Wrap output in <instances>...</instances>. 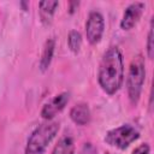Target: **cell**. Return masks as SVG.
<instances>
[{"instance_id":"cell-1","label":"cell","mask_w":154,"mask_h":154,"mask_svg":"<svg viewBox=\"0 0 154 154\" xmlns=\"http://www.w3.org/2000/svg\"><path fill=\"white\" fill-rule=\"evenodd\" d=\"M99 84L109 95L116 94L124 81V61L118 47H111L103 54L97 73Z\"/></svg>"},{"instance_id":"cell-2","label":"cell","mask_w":154,"mask_h":154,"mask_svg":"<svg viewBox=\"0 0 154 154\" xmlns=\"http://www.w3.org/2000/svg\"><path fill=\"white\" fill-rule=\"evenodd\" d=\"M146 78V67H144V59L141 54L136 55L130 64L129 73L126 78V87H128V94L129 99L132 103H137L142 87Z\"/></svg>"},{"instance_id":"cell-3","label":"cell","mask_w":154,"mask_h":154,"mask_svg":"<svg viewBox=\"0 0 154 154\" xmlns=\"http://www.w3.org/2000/svg\"><path fill=\"white\" fill-rule=\"evenodd\" d=\"M59 131L58 123H47L40 125L29 137L25 148V154H42L48 143L55 137Z\"/></svg>"},{"instance_id":"cell-4","label":"cell","mask_w":154,"mask_h":154,"mask_svg":"<svg viewBox=\"0 0 154 154\" xmlns=\"http://www.w3.org/2000/svg\"><path fill=\"white\" fill-rule=\"evenodd\" d=\"M138 137H140V132L132 125L125 124L109 130L105 136V142L119 149H125Z\"/></svg>"},{"instance_id":"cell-5","label":"cell","mask_w":154,"mask_h":154,"mask_svg":"<svg viewBox=\"0 0 154 154\" xmlns=\"http://www.w3.org/2000/svg\"><path fill=\"white\" fill-rule=\"evenodd\" d=\"M103 29H105V20L102 14L97 11L90 12L85 23V35L91 45H95L101 40Z\"/></svg>"},{"instance_id":"cell-6","label":"cell","mask_w":154,"mask_h":154,"mask_svg":"<svg viewBox=\"0 0 154 154\" xmlns=\"http://www.w3.org/2000/svg\"><path fill=\"white\" fill-rule=\"evenodd\" d=\"M70 100V94L69 93H60L59 95L54 96L51 101H48L41 111V116L45 119H52L54 118L60 111L64 109L66 103Z\"/></svg>"},{"instance_id":"cell-7","label":"cell","mask_w":154,"mask_h":154,"mask_svg":"<svg viewBox=\"0 0 154 154\" xmlns=\"http://www.w3.org/2000/svg\"><path fill=\"white\" fill-rule=\"evenodd\" d=\"M144 4L143 2H134L131 5H129L125 8L123 19L120 22V28L124 30H130L132 29L136 23L138 22V19L141 18L143 10H144Z\"/></svg>"},{"instance_id":"cell-8","label":"cell","mask_w":154,"mask_h":154,"mask_svg":"<svg viewBox=\"0 0 154 154\" xmlns=\"http://www.w3.org/2000/svg\"><path fill=\"white\" fill-rule=\"evenodd\" d=\"M70 118L77 125H87L90 122V109L87 103H77L70 111Z\"/></svg>"},{"instance_id":"cell-9","label":"cell","mask_w":154,"mask_h":154,"mask_svg":"<svg viewBox=\"0 0 154 154\" xmlns=\"http://www.w3.org/2000/svg\"><path fill=\"white\" fill-rule=\"evenodd\" d=\"M59 2L57 0H46V1H40V17L42 23L45 24H51L53 14L55 12V8L58 7Z\"/></svg>"},{"instance_id":"cell-10","label":"cell","mask_w":154,"mask_h":154,"mask_svg":"<svg viewBox=\"0 0 154 154\" xmlns=\"http://www.w3.org/2000/svg\"><path fill=\"white\" fill-rule=\"evenodd\" d=\"M52 154H75V142L71 136H63L55 147L53 148Z\"/></svg>"},{"instance_id":"cell-11","label":"cell","mask_w":154,"mask_h":154,"mask_svg":"<svg viewBox=\"0 0 154 154\" xmlns=\"http://www.w3.org/2000/svg\"><path fill=\"white\" fill-rule=\"evenodd\" d=\"M54 47H55V43H54L53 38H49V40L46 41L45 47H43V52H42V57H41V60H40V69L43 72L51 65L53 53H54Z\"/></svg>"},{"instance_id":"cell-12","label":"cell","mask_w":154,"mask_h":154,"mask_svg":"<svg viewBox=\"0 0 154 154\" xmlns=\"http://www.w3.org/2000/svg\"><path fill=\"white\" fill-rule=\"evenodd\" d=\"M67 43H69V48L73 53H77L79 51V48H81V45H82V35H81V32L77 31V30H71L69 32Z\"/></svg>"},{"instance_id":"cell-13","label":"cell","mask_w":154,"mask_h":154,"mask_svg":"<svg viewBox=\"0 0 154 154\" xmlns=\"http://www.w3.org/2000/svg\"><path fill=\"white\" fill-rule=\"evenodd\" d=\"M153 25H150V29H149V32H148V40H147V54H148V58H153L154 55V45H153Z\"/></svg>"},{"instance_id":"cell-14","label":"cell","mask_w":154,"mask_h":154,"mask_svg":"<svg viewBox=\"0 0 154 154\" xmlns=\"http://www.w3.org/2000/svg\"><path fill=\"white\" fill-rule=\"evenodd\" d=\"M79 154H96V148H95V146L93 143L87 142V143L83 144Z\"/></svg>"},{"instance_id":"cell-15","label":"cell","mask_w":154,"mask_h":154,"mask_svg":"<svg viewBox=\"0 0 154 154\" xmlns=\"http://www.w3.org/2000/svg\"><path fill=\"white\" fill-rule=\"evenodd\" d=\"M149 150H150L149 144L148 143H143V144L138 146L137 148H135L132 154H149Z\"/></svg>"},{"instance_id":"cell-16","label":"cell","mask_w":154,"mask_h":154,"mask_svg":"<svg viewBox=\"0 0 154 154\" xmlns=\"http://www.w3.org/2000/svg\"><path fill=\"white\" fill-rule=\"evenodd\" d=\"M105 154H111V153H105Z\"/></svg>"}]
</instances>
